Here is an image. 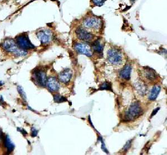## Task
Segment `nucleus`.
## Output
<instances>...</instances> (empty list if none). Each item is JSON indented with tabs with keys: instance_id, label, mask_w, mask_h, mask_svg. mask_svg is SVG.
I'll use <instances>...</instances> for the list:
<instances>
[{
	"instance_id": "nucleus-1",
	"label": "nucleus",
	"mask_w": 167,
	"mask_h": 155,
	"mask_svg": "<svg viewBox=\"0 0 167 155\" xmlns=\"http://www.w3.org/2000/svg\"><path fill=\"white\" fill-rule=\"evenodd\" d=\"M2 46L6 51L14 53L17 56H25L27 53L25 50L19 47L16 42L12 39H8L5 40L2 44Z\"/></svg>"
},
{
	"instance_id": "nucleus-2",
	"label": "nucleus",
	"mask_w": 167,
	"mask_h": 155,
	"mask_svg": "<svg viewBox=\"0 0 167 155\" xmlns=\"http://www.w3.org/2000/svg\"><path fill=\"white\" fill-rule=\"evenodd\" d=\"M143 113V108L139 102H134L131 104V106L125 113V119L126 121H133L138 117L142 115Z\"/></svg>"
},
{
	"instance_id": "nucleus-3",
	"label": "nucleus",
	"mask_w": 167,
	"mask_h": 155,
	"mask_svg": "<svg viewBox=\"0 0 167 155\" xmlns=\"http://www.w3.org/2000/svg\"><path fill=\"white\" fill-rule=\"evenodd\" d=\"M107 57L109 62L114 65H119L122 62V54L118 49H110L108 51Z\"/></svg>"
},
{
	"instance_id": "nucleus-4",
	"label": "nucleus",
	"mask_w": 167,
	"mask_h": 155,
	"mask_svg": "<svg viewBox=\"0 0 167 155\" xmlns=\"http://www.w3.org/2000/svg\"><path fill=\"white\" fill-rule=\"evenodd\" d=\"M16 44L22 50H31L35 48L29 40L28 36L24 34H21L16 37Z\"/></svg>"
},
{
	"instance_id": "nucleus-5",
	"label": "nucleus",
	"mask_w": 167,
	"mask_h": 155,
	"mask_svg": "<svg viewBox=\"0 0 167 155\" xmlns=\"http://www.w3.org/2000/svg\"><path fill=\"white\" fill-rule=\"evenodd\" d=\"M33 79L37 85L41 87H45L46 86L47 77L45 72L43 70L39 69L36 70L33 73Z\"/></svg>"
},
{
	"instance_id": "nucleus-6",
	"label": "nucleus",
	"mask_w": 167,
	"mask_h": 155,
	"mask_svg": "<svg viewBox=\"0 0 167 155\" xmlns=\"http://www.w3.org/2000/svg\"><path fill=\"white\" fill-rule=\"evenodd\" d=\"M83 24L86 28L98 30L101 27L102 21L97 17H89L84 20Z\"/></svg>"
},
{
	"instance_id": "nucleus-7",
	"label": "nucleus",
	"mask_w": 167,
	"mask_h": 155,
	"mask_svg": "<svg viewBox=\"0 0 167 155\" xmlns=\"http://www.w3.org/2000/svg\"><path fill=\"white\" fill-rule=\"evenodd\" d=\"M36 35L42 44H49L53 39V33L48 30H40L37 32Z\"/></svg>"
},
{
	"instance_id": "nucleus-8",
	"label": "nucleus",
	"mask_w": 167,
	"mask_h": 155,
	"mask_svg": "<svg viewBox=\"0 0 167 155\" xmlns=\"http://www.w3.org/2000/svg\"><path fill=\"white\" fill-rule=\"evenodd\" d=\"M75 50L79 53L91 57L93 55V51L91 47L87 44H77L75 45Z\"/></svg>"
},
{
	"instance_id": "nucleus-9",
	"label": "nucleus",
	"mask_w": 167,
	"mask_h": 155,
	"mask_svg": "<svg viewBox=\"0 0 167 155\" xmlns=\"http://www.w3.org/2000/svg\"><path fill=\"white\" fill-rule=\"evenodd\" d=\"M76 33L78 38L80 40L84 41H90L94 37L93 35L89 32L86 31L83 28H79L76 30Z\"/></svg>"
},
{
	"instance_id": "nucleus-10",
	"label": "nucleus",
	"mask_w": 167,
	"mask_h": 155,
	"mask_svg": "<svg viewBox=\"0 0 167 155\" xmlns=\"http://www.w3.org/2000/svg\"><path fill=\"white\" fill-rule=\"evenodd\" d=\"M46 86L51 91L55 92L59 90L60 84L57 79L54 77H50L47 79Z\"/></svg>"
},
{
	"instance_id": "nucleus-11",
	"label": "nucleus",
	"mask_w": 167,
	"mask_h": 155,
	"mask_svg": "<svg viewBox=\"0 0 167 155\" xmlns=\"http://www.w3.org/2000/svg\"><path fill=\"white\" fill-rule=\"evenodd\" d=\"M73 75V71L71 69L66 68L63 71L60 73L59 78L62 82L64 84H68L70 82Z\"/></svg>"
},
{
	"instance_id": "nucleus-12",
	"label": "nucleus",
	"mask_w": 167,
	"mask_h": 155,
	"mask_svg": "<svg viewBox=\"0 0 167 155\" xmlns=\"http://www.w3.org/2000/svg\"><path fill=\"white\" fill-rule=\"evenodd\" d=\"M131 65H126L120 72L119 73L120 77H122L123 79L129 80L131 78Z\"/></svg>"
},
{
	"instance_id": "nucleus-13",
	"label": "nucleus",
	"mask_w": 167,
	"mask_h": 155,
	"mask_svg": "<svg viewBox=\"0 0 167 155\" xmlns=\"http://www.w3.org/2000/svg\"><path fill=\"white\" fill-rule=\"evenodd\" d=\"M144 75L149 81H153L156 79V73L154 70L149 67L144 68Z\"/></svg>"
},
{
	"instance_id": "nucleus-14",
	"label": "nucleus",
	"mask_w": 167,
	"mask_h": 155,
	"mask_svg": "<svg viewBox=\"0 0 167 155\" xmlns=\"http://www.w3.org/2000/svg\"><path fill=\"white\" fill-rule=\"evenodd\" d=\"M160 90H161L160 86H159L158 85L154 86L153 88H152V89L151 90V91L149 92V94L148 96V99L151 101L155 100L157 99V96L159 95Z\"/></svg>"
},
{
	"instance_id": "nucleus-15",
	"label": "nucleus",
	"mask_w": 167,
	"mask_h": 155,
	"mask_svg": "<svg viewBox=\"0 0 167 155\" xmlns=\"http://www.w3.org/2000/svg\"><path fill=\"white\" fill-rule=\"evenodd\" d=\"M135 89L138 92L139 94L144 95L146 93L147 90V86L146 85L144 84L142 82L138 81L135 84Z\"/></svg>"
},
{
	"instance_id": "nucleus-16",
	"label": "nucleus",
	"mask_w": 167,
	"mask_h": 155,
	"mask_svg": "<svg viewBox=\"0 0 167 155\" xmlns=\"http://www.w3.org/2000/svg\"><path fill=\"white\" fill-rule=\"evenodd\" d=\"M4 145L5 147L7 148V150L8 153L11 152L14 149V144L12 143L11 139H10L9 136H7L4 139Z\"/></svg>"
},
{
	"instance_id": "nucleus-17",
	"label": "nucleus",
	"mask_w": 167,
	"mask_h": 155,
	"mask_svg": "<svg viewBox=\"0 0 167 155\" xmlns=\"http://www.w3.org/2000/svg\"><path fill=\"white\" fill-rule=\"evenodd\" d=\"M91 47L94 51L99 53H102L103 50V46L99 40H95L91 44Z\"/></svg>"
},
{
	"instance_id": "nucleus-18",
	"label": "nucleus",
	"mask_w": 167,
	"mask_h": 155,
	"mask_svg": "<svg viewBox=\"0 0 167 155\" xmlns=\"http://www.w3.org/2000/svg\"><path fill=\"white\" fill-rule=\"evenodd\" d=\"M112 84L109 82H105L103 84H102L99 88L100 90H109V91H113L112 90Z\"/></svg>"
},
{
	"instance_id": "nucleus-19",
	"label": "nucleus",
	"mask_w": 167,
	"mask_h": 155,
	"mask_svg": "<svg viewBox=\"0 0 167 155\" xmlns=\"http://www.w3.org/2000/svg\"><path fill=\"white\" fill-rule=\"evenodd\" d=\"M53 100L56 103H61V102L66 101L67 99L64 96L56 94V95L53 96Z\"/></svg>"
},
{
	"instance_id": "nucleus-20",
	"label": "nucleus",
	"mask_w": 167,
	"mask_h": 155,
	"mask_svg": "<svg viewBox=\"0 0 167 155\" xmlns=\"http://www.w3.org/2000/svg\"><path fill=\"white\" fill-rule=\"evenodd\" d=\"M17 91L19 92V94L20 95L21 97L24 99L26 100V93L24 92V90H23V88L21 86H18L17 87Z\"/></svg>"
},
{
	"instance_id": "nucleus-21",
	"label": "nucleus",
	"mask_w": 167,
	"mask_h": 155,
	"mask_svg": "<svg viewBox=\"0 0 167 155\" xmlns=\"http://www.w3.org/2000/svg\"><path fill=\"white\" fill-rule=\"evenodd\" d=\"M131 143H132V139H131L129 141H128L127 142H126V144L125 145V146L123 147V150L125 152H127V151L131 148Z\"/></svg>"
},
{
	"instance_id": "nucleus-22",
	"label": "nucleus",
	"mask_w": 167,
	"mask_h": 155,
	"mask_svg": "<svg viewBox=\"0 0 167 155\" xmlns=\"http://www.w3.org/2000/svg\"><path fill=\"white\" fill-rule=\"evenodd\" d=\"M99 140L100 141L102 142V150L104 151V152H105L108 154V151L107 149L106 148V147H105V143L104 142V141H103V140H102V137H99Z\"/></svg>"
},
{
	"instance_id": "nucleus-23",
	"label": "nucleus",
	"mask_w": 167,
	"mask_h": 155,
	"mask_svg": "<svg viewBox=\"0 0 167 155\" xmlns=\"http://www.w3.org/2000/svg\"><path fill=\"white\" fill-rule=\"evenodd\" d=\"M105 1L106 0H93V2L94 4L100 6L103 4Z\"/></svg>"
},
{
	"instance_id": "nucleus-24",
	"label": "nucleus",
	"mask_w": 167,
	"mask_h": 155,
	"mask_svg": "<svg viewBox=\"0 0 167 155\" xmlns=\"http://www.w3.org/2000/svg\"><path fill=\"white\" fill-rule=\"evenodd\" d=\"M31 131H32V132H31V135H32V136H33V137H36L37 135L38 131L37 130L36 128H32Z\"/></svg>"
},
{
	"instance_id": "nucleus-25",
	"label": "nucleus",
	"mask_w": 167,
	"mask_h": 155,
	"mask_svg": "<svg viewBox=\"0 0 167 155\" xmlns=\"http://www.w3.org/2000/svg\"><path fill=\"white\" fill-rule=\"evenodd\" d=\"M17 130H19V131L21 132L22 133V134H23L24 135H26L27 134V133L25 131L24 129H22V128L20 129V128H17Z\"/></svg>"
},
{
	"instance_id": "nucleus-26",
	"label": "nucleus",
	"mask_w": 167,
	"mask_h": 155,
	"mask_svg": "<svg viewBox=\"0 0 167 155\" xmlns=\"http://www.w3.org/2000/svg\"><path fill=\"white\" fill-rule=\"evenodd\" d=\"M159 110V108H157V109H155V110H154L153 111V113H152V114H151V117H153V116L154 115H155V114H156V113H157V112L158 111V110Z\"/></svg>"
},
{
	"instance_id": "nucleus-27",
	"label": "nucleus",
	"mask_w": 167,
	"mask_h": 155,
	"mask_svg": "<svg viewBox=\"0 0 167 155\" xmlns=\"http://www.w3.org/2000/svg\"><path fill=\"white\" fill-rule=\"evenodd\" d=\"M2 137H3V133L1 131V130H0V139H2Z\"/></svg>"
},
{
	"instance_id": "nucleus-28",
	"label": "nucleus",
	"mask_w": 167,
	"mask_h": 155,
	"mask_svg": "<svg viewBox=\"0 0 167 155\" xmlns=\"http://www.w3.org/2000/svg\"><path fill=\"white\" fill-rule=\"evenodd\" d=\"M4 85V82L2 81H0V85Z\"/></svg>"
},
{
	"instance_id": "nucleus-29",
	"label": "nucleus",
	"mask_w": 167,
	"mask_h": 155,
	"mask_svg": "<svg viewBox=\"0 0 167 155\" xmlns=\"http://www.w3.org/2000/svg\"><path fill=\"white\" fill-rule=\"evenodd\" d=\"M131 1H134L135 0H131Z\"/></svg>"
}]
</instances>
